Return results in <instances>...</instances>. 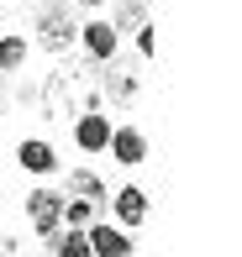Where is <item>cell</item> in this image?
I'll return each instance as SVG.
<instances>
[{
  "label": "cell",
  "mask_w": 242,
  "mask_h": 257,
  "mask_svg": "<svg viewBox=\"0 0 242 257\" xmlns=\"http://www.w3.org/2000/svg\"><path fill=\"white\" fill-rule=\"evenodd\" d=\"M116 215H121V226H142L147 220V194L137 189V184H126V189H116Z\"/></svg>",
  "instance_id": "7"
},
{
  "label": "cell",
  "mask_w": 242,
  "mask_h": 257,
  "mask_svg": "<svg viewBox=\"0 0 242 257\" xmlns=\"http://www.w3.org/2000/svg\"><path fill=\"white\" fill-rule=\"evenodd\" d=\"M53 257H95L90 252V236H85V226H68L58 241H53Z\"/></svg>",
  "instance_id": "11"
},
{
  "label": "cell",
  "mask_w": 242,
  "mask_h": 257,
  "mask_svg": "<svg viewBox=\"0 0 242 257\" xmlns=\"http://www.w3.org/2000/svg\"><path fill=\"white\" fill-rule=\"evenodd\" d=\"M90 220H95V200H85V194L63 200V226H90Z\"/></svg>",
  "instance_id": "14"
},
{
  "label": "cell",
  "mask_w": 242,
  "mask_h": 257,
  "mask_svg": "<svg viewBox=\"0 0 242 257\" xmlns=\"http://www.w3.org/2000/svg\"><path fill=\"white\" fill-rule=\"evenodd\" d=\"M27 220H32L37 236H58V226H63V194L58 189H32L27 194Z\"/></svg>",
  "instance_id": "2"
},
{
  "label": "cell",
  "mask_w": 242,
  "mask_h": 257,
  "mask_svg": "<svg viewBox=\"0 0 242 257\" xmlns=\"http://www.w3.org/2000/svg\"><path fill=\"white\" fill-rule=\"evenodd\" d=\"M16 158H21V168H27V173H53V168H58V153H53L48 142H37V137H32V142H21Z\"/></svg>",
  "instance_id": "8"
},
{
  "label": "cell",
  "mask_w": 242,
  "mask_h": 257,
  "mask_svg": "<svg viewBox=\"0 0 242 257\" xmlns=\"http://www.w3.org/2000/svg\"><path fill=\"white\" fill-rule=\"evenodd\" d=\"M100 95H111V100H132L137 95V74H132V68H111V74L106 79H100Z\"/></svg>",
  "instance_id": "10"
},
{
  "label": "cell",
  "mask_w": 242,
  "mask_h": 257,
  "mask_svg": "<svg viewBox=\"0 0 242 257\" xmlns=\"http://www.w3.org/2000/svg\"><path fill=\"white\" fill-rule=\"evenodd\" d=\"M27 63V42L21 37H0V74H16Z\"/></svg>",
  "instance_id": "13"
},
{
  "label": "cell",
  "mask_w": 242,
  "mask_h": 257,
  "mask_svg": "<svg viewBox=\"0 0 242 257\" xmlns=\"http://www.w3.org/2000/svg\"><path fill=\"white\" fill-rule=\"evenodd\" d=\"M68 189H74V194H85V200H95V205L106 200V184H100L90 168H74V173H68Z\"/></svg>",
  "instance_id": "12"
},
{
  "label": "cell",
  "mask_w": 242,
  "mask_h": 257,
  "mask_svg": "<svg viewBox=\"0 0 242 257\" xmlns=\"http://www.w3.org/2000/svg\"><path fill=\"white\" fill-rule=\"evenodd\" d=\"M0 257H21V241H11V236H0Z\"/></svg>",
  "instance_id": "15"
},
{
  "label": "cell",
  "mask_w": 242,
  "mask_h": 257,
  "mask_svg": "<svg viewBox=\"0 0 242 257\" xmlns=\"http://www.w3.org/2000/svg\"><path fill=\"white\" fill-rule=\"evenodd\" d=\"M100 105V68L95 63H63L42 84V110L48 121H79L85 110Z\"/></svg>",
  "instance_id": "1"
},
{
  "label": "cell",
  "mask_w": 242,
  "mask_h": 257,
  "mask_svg": "<svg viewBox=\"0 0 242 257\" xmlns=\"http://www.w3.org/2000/svg\"><path fill=\"white\" fill-rule=\"evenodd\" d=\"M74 142L85 147V153H100V147L111 142V121H106L100 110H85V115H79V126H74Z\"/></svg>",
  "instance_id": "6"
},
{
  "label": "cell",
  "mask_w": 242,
  "mask_h": 257,
  "mask_svg": "<svg viewBox=\"0 0 242 257\" xmlns=\"http://www.w3.org/2000/svg\"><path fill=\"white\" fill-rule=\"evenodd\" d=\"M90 252L95 257H132V236H126V231H116V226H95V220H90Z\"/></svg>",
  "instance_id": "4"
},
{
  "label": "cell",
  "mask_w": 242,
  "mask_h": 257,
  "mask_svg": "<svg viewBox=\"0 0 242 257\" xmlns=\"http://www.w3.org/2000/svg\"><path fill=\"white\" fill-rule=\"evenodd\" d=\"M79 32H85L90 58H111L116 53V27H111V21H90V27H79Z\"/></svg>",
  "instance_id": "9"
},
{
  "label": "cell",
  "mask_w": 242,
  "mask_h": 257,
  "mask_svg": "<svg viewBox=\"0 0 242 257\" xmlns=\"http://www.w3.org/2000/svg\"><path fill=\"white\" fill-rule=\"evenodd\" d=\"M85 6H106V0H85Z\"/></svg>",
  "instance_id": "16"
},
{
  "label": "cell",
  "mask_w": 242,
  "mask_h": 257,
  "mask_svg": "<svg viewBox=\"0 0 242 257\" xmlns=\"http://www.w3.org/2000/svg\"><path fill=\"white\" fill-rule=\"evenodd\" d=\"M111 153H116V163H126V168H137V163H147V137L137 132V126H121V132H111Z\"/></svg>",
  "instance_id": "5"
},
{
  "label": "cell",
  "mask_w": 242,
  "mask_h": 257,
  "mask_svg": "<svg viewBox=\"0 0 242 257\" xmlns=\"http://www.w3.org/2000/svg\"><path fill=\"white\" fill-rule=\"evenodd\" d=\"M42 48H48V53H68V48H74V37H79V27H74V16H68V11L63 6H53L48 11V16H42Z\"/></svg>",
  "instance_id": "3"
}]
</instances>
